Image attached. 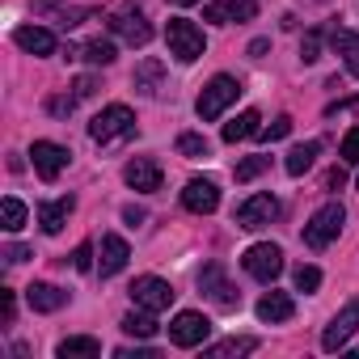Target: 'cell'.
<instances>
[{"instance_id": "obj_1", "label": "cell", "mask_w": 359, "mask_h": 359, "mask_svg": "<svg viewBox=\"0 0 359 359\" xmlns=\"http://www.w3.org/2000/svg\"><path fill=\"white\" fill-rule=\"evenodd\" d=\"M165 43H169V55H173L177 64H195V60L208 51L203 30H199L195 22H187V18H169V26H165Z\"/></svg>"}, {"instance_id": "obj_2", "label": "cell", "mask_w": 359, "mask_h": 359, "mask_svg": "<svg viewBox=\"0 0 359 359\" xmlns=\"http://www.w3.org/2000/svg\"><path fill=\"white\" fill-rule=\"evenodd\" d=\"M237 97H241V81H237V76H229V72H220V76H212V81L203 85V93H199L195 110H199V118H203V123H212V118H220Z\"/></svg>"}, {"instance_id": "obj_3", "label": "cell", "mask_w": 359, "mask_h": 359, "mask_svg": "<svg viewBox=\"0 0 359 359\" xmlns=\"http://www.w3.org/2000/svg\"><path fill=\"white\" fill-rule=\"evenodd\" d=\"M342 220H346V208H342V203L317 208V212L309 216V224H304V245H309V250H325V245L342 233Z\"/></svg>"}, {"instance_id": "obj_4", "label": "cell", "mask_w": 359, "mask_h": 359, "mask_svg": "<svg viewBox=\"0 0 359 359\" xmlns=\"http://www.w3.org/2000/svg\"><path fill=\"white\" fill-rule=\"evenodd\" d=\"M131 131H135V114H131V106H123V102L106 106V110H102V114H93V123H89V135H93L97 144L127 140Z\"/></svg>"}, {"instance_id": "obj_5", "label": "cell", "mask_w": 359, "mask_h": 359, "mask_svg": "<svg viewBox=\"0 0 359 359\" xmlns=\"http://www.w3.org/2000/svg\"><path fill=\"white\" fill-rule=\"evenodd\" d=\"M241 266H245V275H254L258 283H275V279L283 275V250L271 245V241H258V245H250V250L241 254Z\"/></svg>"}, {"instance_id": "obj_6", "label": "cell", "mask_w": 359, "mask_h": 359, "mask_svg": "<svg viewBox=\"0 0 359 359\" xmlns=\"http://www.w3.org/2000/svg\"><path fill=\"white\" fill-rule=\"evenodd\" d=\"M127 292H131V304H135V309H148V313H165V309L173 304V296H177V292H173L165 279H156V275H140Z\"/></svg>"}, {"instance_id": "obj_7", "label": "cell", "mask_w": 359, "mask_h": 359, "mask_svg": "<svg viewBox=\"0 0 359 359\" xmlns=\"http://www.w3.org/2000/svg\"><path fill=\"white\" fill-rule=\"evenodd\" d=\"M208 334H212V321L203 313H195V309H182L169 321V342L173 346H203Z\"/></svg>"}, {"instance_id": "obj_8", "label": "cell", "mask_w": 359, "mask_h": 359, "mask_svg": "<svg viewBox=\"0 0 359 359\" xmlns=\"http://www.w3.org/2000/svg\"><path fill=\"white\" fill-rule=\"evenodd\" d=\"M30 156H34V169H39L43 182H55V177L68 169V161H72V152L64 144H51V140H34Z\"/></svg>"}, {"instance_id": "obj_9", "label": "cell", "mask_w": 359, "mask_h": 359, "mask_svg": "<svg viewBox=\"0 0 359 359\" xmlns=\"http://www.w3.org/2000/svg\"><path fill=\"white\" fill-rule=\"evenodd\" d=\"M279 216V199L275 195H250L241 208H237V229H266L271 220Z\"/></svg>"}, {"instance_id": "obj_10", "label": "cell", "mask_w": 359, "mask_h": 359, "mask_svg": "<svg viewBox=\"0 0 359 359\" xmlns=\"http://www.w3.org/2000/svg\"><path fill=\"white\" fill-rule=\"evenodd\" d=\"M199 287H203L220 309H237V304H241V292L224 279V266H220V262H208V266L199 271Z\"/></svg>"}, {"instance_id": "obj_11", "label": "cell", "mask_w": 359, "mask_h": 359, "mask_svg": "<svg viewBox=\"0 0 359 359\" xmlns=\"http://www.w3.org/2000/svg\"><path fill=\"white\" fill-rule=\"evenodd\" d=\"M355 330H359V300H351V304H346L330 325H325V334H321V351H330V355H334V351H342V346L351 342V334H355Z\"/></svg>"}, {"instance_id": "obj_12", "label": "cell", "mask_w": 359, "mask_h": 359, "mask_svg": "<svg viewBox=\"0 0 359 359\" xmlns=\"http://www.w3.org/2000/svg\"><path fill=\"white\" fill-rule=\"evenodd\" d=\"M182 203H187V212H195V216H212V212L220 208V187L212 182V177H191L187 191H182Z\"/></svg>"}, {"instance_id": "obj_13", "label": "cell", "mask_w": 359, "mask_h": 359, "mask_svg": "<svg viewBox=\"0 0 359 359\" xmlns=\"http://www.w3.org/2000/svg\"><path fill=\"white\" fill-rule=\"evenodd\" d=\"M254 18H258V5H254V0H212V5H203V22H216V26L254 22Z\"/></svg>"}, {"instance_id": "obj_14", "label": "cell", "mask_w": 359, "mask_h": 359, "mask_svg": "<svg viewBox=\"0 0 359 359\" xmlns=\"http://www.w3.org/2000/svg\"><path fill=\"white\" fill-rule=\"evenodd\" d=\"M110 30H114L123 43H131V47H144V43L152 39V26H148V18H144L140 9H118V13L110 18Z\"/></svg>"}, {"instance_id": "obj_15", "label": "cell", "mask_w": 359, "mask_h": 359, "mask_svg": "<svg viewBox=\"0 0 359 359\" xmlns=\"http://www.w3.org/2000/svg\"><path fill=\"white\" fill-rule=\"evenodd\" d=\"M123 177H127V187L131 191H144V195H152V191H161V165L152 161V156H131L127 161V169H123Z\"/></svg>"}, {"instance_id": "obj_16", "label": "cell", "mask_w": 359, "mask_h": 359, "mask_svg": "<svg viewBox=\"0 0 359 359\" xmlns=\"http://www.w3.org/2000/svg\"><path fill=\"white\" fill-rule=\"evenodd\" d=\"M26 304H30L34 313H60V309L68 304V292L55 287V283H30V287H26Z\"/></svg>"}, {"instance_id": "obj_17", "label": "cell", "mask_w": 359, "mask_h": 359, "mask_svg": "<svg viewBox=\"0 0 359 359\" xmlns=\"http://www.w3.org/2000/svg\"><path fill=\"white\" fill-rule=\"evenodd\" d=\"M127 258H131V250H127V241L123 237H102V250H97V271L102 275H118L123 266H127Z\"/></svg>"}, {"instance_id": "obj_18", "label": "cell", "mask_w": 359, "mask_h": 359, "mask_svg": "<svg viewBox=\"0 0 359 359\" xmlns=\"http://www.w3.org/2000/svg\"><path fill=\"white\" fill-rule=\"evenodd\" d=\"M13 43H18L22 51H30V55H51V51H55V34L43 30V26H18V30H13Z\"/></svg>"}, {"instance_id": "obj_19", "label": "cell", "mask_w": 359, "mask_h": 359, "mask_svg": "<svg viewBox=\"0 0 359 359\" xmlns=\"http://www.w3.org/2000/svg\"><path fill=\"white\" fill-rule=\"evenodd\" d=\"M72 208H76V199L72 195H64V199H51V203H43L39 208V224H43V233H60L64 224H68V216H72Z\"/></svg>"}, {"instance_id": "obj_20", "label": "cell", "mask_w": 359, "mask_h": 359, "mask_svg": "<svg viewBox=\"0 0 359 359\" xmlns=\"http://www.w3.org/2000/svg\"><path fill=\"white\" fill-rule=\"evenodd\" d=\"M292 313H296V304H292V296H287V292H266V296L258 300V317H262V321H271V325L292 321Z\"/></svg>"}, {"instance_id": "obj_21", "label": "cell", "mask_w": 359, "mask_h": 359, "mask_svg": "<svg viewBox=\"0 0 359 359\" xmlns=\"http://www.w3.org/2000/svg\"><path fill=\"white\" fill-rule=\"evenodd\" d=\"M330 43H334V51L346 60V72H351V76H359V34H351V30L334 26V30H330Z\"/></svg>"}, {"instance_id": "obj_22", "label": "cell", "mask_w": 359, "mask_h": 359, "mask_svg": "<svg viewBox=\"0 0 359 359\" xmlns=\"http://www.w3.org/2000/svg\"><path fill=\"white\" fill-rule=\"evenodd\" d=\"M258 131H262L258 110H241L233 123H224V144H241V140H250V135H258Z\"/></svg>"}, {"instance_id": "obj_23", "label": "cell", "mask_w": 359, "mask_h": 359, "mask_svg": "<svg viewBox=\"0 0 359 359\" xmlns=\"http://www.w3.org/2000/svg\"><path fill=\"white\" fill-rule=\"evenodd\" d=\"M317 152H321V144H317V140H304V144H296V148L287 152V161H283V169H287L292 177H300V173H309V169H313V161H317Z\"/></svg>"}, {"instance_id": "obj_24", "label": "cell", "mask_w": 359, "mask_h": 359, "mask_svg": "<svg viewBox=\"0 0 359 359\" xmlns=\"http://www.w3.org/2000/svg\"><path fill=\"white\" fill-rule=\"evenodd\" d=\"M55 355L60 359H97L102 355V342L97 338H64Z\"/></svg>"}, {"instance_id": "obj_25", "label": "cell", "mask_w": 359, "mask_h": 359, "mask_svg": "<svg viewBox=\"0 0 359 359\" xmlns=\"http://www.w3.org/2000/svg\"><path fill=\"white\" fill-rule=\"evenodd\" d=\"M0 229H5V233H22L26 229V203L22 199H5V203H0Z\"/></svg>"}, {"instance_id": "obj_26", "label": "cell", "mask_w": 359, "mask_h": 359, "mask_svg": "<svg viewBox=\"0 0 359 359\" xmlns=\"http://www.w3.org/2000/svg\"><path fill=\"white\" fill-rule=\"evenodd\" d=\"M161 72H165V68H161V60H140V68H135V76H131V81H135V89H140V93H148V97H152V93H156V85H161Z\"/></svg>"}, {"instance_id": "obj_27", "label": "cell", "mask_w": 359, "mask_h": 359, "mask_svg": "<svg viewBox=\"0 0 359 359\" xmlns=\"http://www.w3.org/2000/svg\"><path fill=\"white\" fill-rule=\"evenodd\" d=\"M114 43H106V39H93V43H85L81 47V60L85 64H93V68H106V64H114Z\"/></svg>"}, {"instance_id": "obj_28", "label": "cell", "mask_w": 359, "mask_h": 359, "mask_svg": "<svg viewBox=\"0 0 359 359\" xmlns=\"http://www.w3.org/2000/svg\"><path fill=\"white\" fill-rule=\"evenodd\" d=\"M123 334H131V338H152V334H156V321H152V313H148V309H135V313H127V317H123Z\"/></svg>"}, {"instance_id": "obj_29", "label": "cell", "mask_w": 359, "mask_h": 359, "mask_svg": "<svg viewBox=\"0 0 359 359\" xmlns=\"http://www.w3.org/2000/svg\"><path fill=\"white\" fill-rule=\"evenodd\" d=\"M250 351H258V338H224L208 346V359H229V355H250Z\"/></svg>"}, {"instance_id": "obj_30", "label": "cell", "mask_w": 359, "mask_h": 359, "mask_svg": "<svg viewBox=\"0 0 359 359\" xmlns=\"http://www.w3.org/2000/svg\"><path fill=\"white\" fill-rule=\"evenodd\" d=\"M271 169V156H245V161H237V182H254L258 173H266Z\"/></svg>"}, {"instance_id": "obj_31", "label": "cell", "mask_w": 359, "mask_h": 359, "mask_svg": "<svg viewBox=\"0 0 359 359\" xmlns=\"http://www.w3.org/2000/svg\"><path fill=\"white\" fill-rule=\"evenodd\" d=\"M292 283H296V292H304V296H309V292H317V287H321V271L300 262V266L292 271Z\"/></svg>"}, {"instance_id": "obj_32", "label": "cell", "mask_w": 359, "mask_h": 359, "mask_svg": "<svg viewBox=\"0 0 359 359\" xmlns=\"http://www.w3.org/2000/svg\"><path fill=\"white\" fill-rule=\"evenodd\" d=\"M208 148H212V144H208L203 135H195V131L177 135V152H182V156H191V161H195V156H208Z\"/></svg>"}, {"instance_id": "obj_33", "label": "cell", "mask_w": 359, "mask_h": 359, "mask_svg": "<svg viewBox=\"0 0 359 359\" xmlns=\"http://www.w3.org/2000/svg\"><path fill=\"white\" fill-rule=\"evenodd\" d=\"M300 60H304V64L321 60V30H309V34H304V43H300Z\"/></svg>"}, {"instance_id": "obj_34", "label": "cell", "mask_w": 359, "mask_h": 359, "mask_svg": "<svg viewBox=\"0 0 359 359\" xmlns=\"http://www.w3.org/2000/svg\"><path fill=\"white\" fill-rule=\"evenodd\" d=\"M287 131H292V118H287V114H279V118H275L271 127H262V131H258V140H266V144H275V140H283Z\"/></svg>"}, {"instance_id": "obj_35", "label": "cell", "mask_w": 359, "mask_h": 359, "mask_svg": "<svg viewBox=\"0 0 359 359\" xmlns=\"http://www.w3.org/2000/svg\"><path fill=\"white\" fill-rule=\"evenodd\" d=\"M342 156H346L351 165H359V127H351V131L342 135Z\"/></svg>"}, {"instance_id": "obj_36", "label": "cell", "mask_w": 359, "mask_h": 359, "mask_svg": "<svg viewBox=\"0 0 359 359\" xmlns=\"http://www.w3.org/2000/svg\"><path fill=\"white\" fill-rule=\"evenodd\" d=\"M72 266H76V271H93V245H89V241H85V245H76Z\"/></svg>"}, {"instance_id": "obj_37", "label": "cell", "mask_w": 359, "mask_h": 359, "mask_svg": "<svg viewBox=\"0 0 359 359\" xmlns=\"http://www.w3.org/2000/svg\"><path fill=\"white\" fill-rule=\"evenodd\" d=\"M72 106H76V97H51V102H47L51 114H72Z\"/></svg>"}, {"instance_id": "obj_38", "label": "cell", "mask_w": 359, "mask_h": 359, "mask_svg": "<svg viewBox=\"0 0 359 359\" xmlns=\"http://www.w3.org/2000/svg\"><path fill=\"white\" fill-rule=\"evenodd\" d=\"M26 258H30L26 245H9V250H5V262H9V266H18V262H26Z\"/></svg>"}, {"instance_id": "obj_39", "label": "cell", "mask_w": 359, "mask_h": 359, "mask_svg": "<svg viewBox=\"0 0 359 359\" xmlns=\"http://www.w3.org/2000/svg\"><path fill=\"white\" fill-rule=\"evenodd\" d=\"M325 187H330V191H342V187H346V169H330V173H325Z\"/></svg>"}, {"instance_id": "obj_40", "label": "cell", "mask_w": 359, "mask_h": 359, "mask_svg": "<svg viewBox=\"0 0 359 359\" xmlns=\"http://www.w3.org/2000/svg\"><path fill=\"white\" fill-rule=\"evenodd\" d=\"M93 89H97L93 76H81V81H76V97H93Z\"/></svg>"}, {"instance_id": "obj_41", "label": "cell", "mask_w": 359, "mask_h": 359, "mask_svg": "<svg viewBox=\"0 0 359 359\" xmlns=\"http://www.w3.org/2000/svg\"><path fill=\"white\" fill-rule=\"evenodd\" d=\"M118 359H156V351H148V346H140V351H118Z\"/></svg>"}, {"instance_id": "obj_42", "label": "cell", "mask_w": 359, "mask_h": 359, "mask_svg": "<svg viewBox=\"0 0 359 359\" xmlns=\"http://www.w3.org/2000/svg\"><path fill=\"white\" fill-rule=\"evenodd\" d=\"M123 220L127 224H140V220H148V212L144 208H123Z\"/></svg>"}, {"instance_id": "obj_43", "label": "cell", "mask_w": 359, "mask_h": 359, "mask_svg": "<svg viewBox=\"0 0 359 359\" xmlns=\"http://www.w3.org/2000/svg\"><path fill=\"white\" fill-rule=\"evenodd\" d=\"M266 47H271V43H266V39H254V43H250V55H254V60H258V55H266Z\"/></svg>"}, {"instance_id": "obj_44", "label": "cell", "mask_w": 359, "mask_h": 359, "mask_svg": "<svg viewBox=\"0 0 359 359\" xmlns=\"http://www.w3.org/2000/svg\"><path fill=\"white\" fill-rule=\"evenodd\" d=\"M0 304H5V321H13V292L0 296Z\"/></svg>"}, {"instance_id": "obj_45", "label": "cell", "mask_w": 359, "mask_h": 359, "mask_svg": "<svg viewBox=\"0 0 359 359\" xmlns=\"http://www.w3.org/2000/svg\"><path fill=\"white\" fill-rule=\"evenodd\" d=\"M173 5H195V0H173Z\"/></svg>"}]
</instances>
